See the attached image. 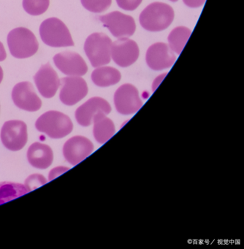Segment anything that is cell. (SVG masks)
I'll list each match as a JSON object with an SVG mask.
<instances>
[{
    "label": "cell",
    "mask_w": 244,
    "mask_h": 249,
    "mask_svg": "<svg viewBox=\"0 0 244 249\" xmlns=\"http://www.w3.org/2000/svg\"><path fill=\"white\" fill-rule=\"evenodd\" d=\"M174 11L169 5L153 2L140 14L139 21L143 29L149 32H160L168 28L174 19Z\"/></svg>",
    "instance_id": "1"
},
{
    "label": "cell",
    "mask_w": 244,
    "mask_h": 249,
    "mask_svg": "<svg viewBox=\"0 0 244 249\" xmlns=\"http://www.w3.org/2000/svg\"><path fill=\"white\" fill-rule=\"evenodd\" d=\"M39 132L52 139H61L71 133L73 124L69 116L61 112L50 110L43 113L35 122Z\"/></svg>",
    "instance_id": "2"
},
{
    "label": "cell",
    "mask_w": 244,
    "mask_h": 249,
    "mask_svg": "<svg viewBox=\"0 0 244 249\" xmlns=\"http://www.w3.org/2000/svg\"><path fill=\"white\" fill-rule=\"evenodd\" d=\"M7 41L10 53L17 59L31 57L39 49V43L35 35L24 27L11 30L7 36Z\"/></svg>",
    "instance_id": "3"
},
{
    "label": "cell",
    "mask_w": 244,
    "mask_h": 249,
    "mask_svg": "<svg viewBox=\"0 0 244 249\" xmlns=\"http://www.w3.org/2000/svg\"><path fill=\"white\" fill-rule=\"evenodd\" d=\"M39 36L42 42L50 47H69L75 45L67 26L57 18L42 21L39 27Z\"/></svg>",
    "instance_id": "4"
},
{
    "label": "cell",
    "mask_w": 244,
    "mask_h": 249,
    "mask_svg": "<svg viewBox=\"0 0 244 249\" xmlns=\"http://www.w3.org/2000/svg\"><path fill=\"white\" fill-rule=\"evenodd\" d=\"M111 38L103 33H93L89 36L84 44V52L94 68L108 65L111 58Z\"/></svg>",
    "instance_id": "5"
},
{
    "label": "cell",
    "mask_w": 244,
    "mask_h": 249,
    "mask_svg": "<svg viewBox=\"0 0 244 249\" xmlns=\"http://www.w3.org/2000/svg\"><path fill=\"white\" fill-rule=\"evenodd\" d=\"M0 138L7 149L12 151H20L27 142V126L22 121H7L3 124Z\"/></svg>",
    "instance_id": "6"
},
{
    "label": "cell",
    "mask_w": 244,
    "mask_h": 249,
    "mask_svg": "<svg viewBox=\"0 0 244 249\" xmlns=\"http://www.w3.org/2000/svg\"><path fill=\"white\" fill-rule=\"evenodd\" d=\"M99 21L117 38H125L134 35L136 30L134 18L118 11L99 17Z\"/></svg>",
    "instance_id": "7"
},
{
    "label": "cell",
    "mask_w": 244,
    "mask_h": 249,
    "mask_svg": "<svg viewBox=\"0 0 244 249\" xmlns=\"http://www.w3.org/2000/svg\"><path fill=\"white\" fill-rule=\"evenodd\" d=\"M114 104L118 113L122 115L135 113L143 106L138 91L131 84L121 86L114 94Z\"/></svg>",
    "instance_id": "8"
},
{
    "label": "cell",
    "mask_w": 244,
    "mask_h": 249,
    "mask_svg": "<svg viewBox=\"0 0 244 249\" xmlns=\"http://www.w3.org/2000/svg\"><path fill=\"white\" fill-rule=\"evenodd\" d=\"M59 99L65 106H72L83 100L88 94L86 81L79 76L61 78Z\"/></svg>",
    "instance_id": "9"
},
{
    "label": "cell",
    "mask_w": 244,
    "mask_h": 249,
    "mask_svg": "<svg viewBox=\"0 0 244 249\" xmlns=\"http://www.w3.org/2000/svg\"><path fill=\"white\" fill-rule=\"evenodd\" d=\"M12 100L19 108L26 111H38L42 106V101L35 92L33 85L28 81L19 83L13 87Z\"/></svg>",
    "instance_id": "10"
},
{
    "label": "cell",
    "mask_w": 244,
    "mask_h": 249,
    "mask_svg": "<svg viewBox=\"0 0 244 249\" xmlns=\"http://www.w3.org/2000/svg\"><path fill=\"white\" fill-rule=\"evenodd\" d=\"M111 56L115 64L121 68L131 66L139 57L138 46L134 40L120 38L111 45Z\"/></svg>",
    "instance_id": "11"
},
{
    "label": "cell",
    "mask_w": 244,
    "mask_h": 249,
    "mask_svg": "<svg viewBox=\"0 0 244 249\" xmlns=\"http://www.w3.org/2000/svg\"><path fill=\"white\" fill-rule=\"evenodd\" d=\"M94 151V145L88 138L75 136L69 139L63 146V155L72 165H77L87 158Z\"/></svg>",
    "instance_id": "12"
},
{
    "label": "cell",
    "mask_w": 244,
    "mask_h": 249,
    "mask_svg": "<svg viewBox=\"0 0 244 249\" xmlns=\"http://www.w3.org/2000/svg\"><path fill=\"white\" fill-rule=\"evenodd\" d=\"M56 67L64 75L69 76H83L88 71L84 59L75 52H64L54 56Z\"/></svg>",
    "instance_id": "13"
},
{
    "label": "cell",
    "mask_w": 244,
    "mask_h": 249,
    "mask_svg": "<svg viewBox=\"0 0 244 249\" xmlns=\"http://www.w3.org/2000/svg\"><path fill=\"white\" fill-rule=\"evenodd\" d=\"M146 60L150 69L159 71L170 68L175 62V56L166 43H156L148 49Z\"/></svg>",
    "instance_id": "14"
},
{
    "label": "cell",
    "mask_w": 244,
    "mask_h": 249,
    "mask_svg": "<svg viewBox=\"0 0 244 249\" xmlns=\"http://www.w3.org/2000/svg\"><path fill=\"white\" fill-rule=\"evenodd\" d=\"M34 81L39 94L45 98L54 97L60 86L58 75L49 62L40 67L34 76Z\"/></svg>",
    "instance_id": "15"
},
{
    "label": "cell",
    "mask_w": 244,
    "mask_h": 249,
    "mask_svg": "<svg viewBox=\"0 0 244 249\" xmlns=\"http://www.w3.org/2000/svg\"><path fill=\"white\" fill-rule=\"evenodd\" d=\"M111 111V106L106 100L101 97H92L76 110L75 116L80 126H89L96 113L102 112L108 115Z\"/></svg>",
    "instance_id": "16"
},
{
    "label": "cell",
    "mask_w": 244,
    "mask_h": 249,
    "mask_svg": "<svg viewBox=\"0 0 244 249\" xmlns=\"http://www.w3.org/2000/svg\"><path fill=\"white\" fill-rule=\"evenodd\" d=\"M29 164L35 168L45 170L52 164L54 153L51 147L40 142H34L27 151Z\"/></svg>",
    "instance_id": "17"
},
{
    "label": "cell",
    "mask_w": 244,
    "mask_h": 249,
    "mask_svg": "<svg viewBox=\"0 0 244 249\" xmlns=\"http://www.w3.org/2000/svg\"><path fill=\"white\" fill-rule=\"evenodd\" d=\"M93 134L99 143L103 144L109 141L115 132L113 122L102 112L96 113L93 118Z\"/></svg>",
    "instance_id": "18"
},
{
    "label": "cell",
    "mask_w": 244,
    "mask_h": 249,
    "mask_svg": "<svg viewBox=\"0 0 244 249\" xmlns=\"http://www.w3.org/2000/svg\"><path fill=\"white\" fill-rule=\"evenodd\" d=\"M119 71L111 67L96 68L92 72V80L99 87H108L118 84L121 80Z\"/></svg>",
    "instance_id": "19"
},
{
    "label": "cell",
    "mask_w": 244,
    "mask_h": 249,
    "mask_svg": "<svg viewBox=\"0 0 244 249\" xmlns=\"http://www.w3.org/2000/svg\"><path fill=\"white\" fill-rule=\"evenodd\" d=\"M191 34V30L187 27H178L174 29L168 36L169 49L177 54H180Z\"/></svg>",
    "instance_id": "20"
},
{
    "label": "cell",
    "mask_w": 244,
    "mask_h": 249,
    "mask_svg": "<svg viewBox=\"0 0 244 249\" xmlns=\"http://www.w3.org/2000/svg\"><path fill=\"white\" fill-rule=\"evenodd\" d=\"M24 185L12 182L0 183V205L28 193Z\"/></svg>",
    "instance_id": "21"
},
{
    "label": "cell",
    "mask_w": 244,
    "mask_h": 249,
    "mask_svg": "<svg viewBox=\"0 0 244 249\" xmlns=\"http://www.w3.org/2000/svg\"><path fill=\"white\" fill-rule=\"evenodd\" d=\"M50 0H23V8L31 16H39L48 10Z\"/></svg>",
    "instance_id": "22"
},
{
    "label": "cell",
    "mask_w": 244,
    "mask_h": 249,
    "mask_svg": "<svg viewBox=\"0 0 244 249\" xmlns=\"http://www.w3.org/2000/svg\"><path fill=\"white\" fill-rule=\"evenodd\" d=\"M80 2L87 11L99 14L110 8L112 0H80Z\"/></svg>",
    "instance_id": "23"
},
{
    "label": "cell",
    "mask_w": 244,
    "mask_h": 249,
    "mask_svg": "<svg viewBox=\"0 0 244 249\" xmlns=\"http://www.w3.org/2000/svg\"><path fill=\"white\" fill-rule=\"evenodd\" d=\"M46 183V178L43 176L39 174H34L26 178V180H25L24 186H26L28 192H29L43 186Z\"/></svg>",
    "instance_id": "24"
},
{
    "label": "cell",
    "mask_w": 244,
    "mask_h": 249,
    "mask_svg": "<svg viewBox=\"0 0 244 249\" xmlns=\"http://www.w3.org/2000/svg\"><path fill=\"white\" fill-rule=\"evenodd\" d=\"M143 0H116L118 7L124 11H134L141 4Z\"/></svg>",
    "instance_id": "25"
},
{
    "label": "cell",
    "mask_w": 244,
    "mask_h": 249,
    "mask_svg": "<svg viewBox=\"0 0 244 249\" xmlns=\"http://www.w3.org/2000/svg\"><path fill=\"white\" fill-rule=\"evenodd\" d=\"M68 170L69 168L64 167H56V168L53 169V170H51V171L50 172L48 179H49V180H52L53 179L56 178L58 177L60 175L63 174L64 172L67 171Z\"/></svg>",
    "instance_id": "26"
},
{
    "label": "cell",
    "mask_w": 244,
    "mask_h": 249,
    "mask_svg": "<svg viewBox=\"0 0 244 249\" xmlns=\"http://www.w3.org/2000/svg\"><path fill=\"white\" fill-rule=\"evenodd\" d=\"M184 4L189 8H196L202 6L206 0H183Z\"/></svg>",
    "instance_id": "27"
},
{
    "label": "cell",
    "mask_w": 244,
    "mask_h": 249,
    "mask_svg": "<svg viewBox=\"0 0 244 249\" xmlns=\"http://www.w3.org/2000/svg\"><path fill=\"white\" fill-rule=\"evenodd\" d=\"M7 57V53H6L5 49L2 43L0 42V62H2Z\"/></svg>",
    "instance_id": "28"
},
{
    "label": "cell",
    "mask_w": 244,
    "mask_h": 249,
    "mask_svg": "<svg viewBox=\"0 0 244 249\" xmlns=\"http://www.w3.org/2000/svg\"><path fill=\"white\" fill-rule=\"evenodd\" d=\"M3 79V71L2 68L0 66V84H1V81H2Z\"/></svg>",
    "instance_id": "29"
},
{
    "label": "cell",
    "mask_w": 244,
    "mask_h": 249,
    "mask_svg": "<svg viewBox=\"0 0 244 249\" xmlns=\"http://www.w3.org/2000/svg\"><path fill=\"white\" fill-rule=\"evenodd\" d=\"M169 1H171V2H177L178 0H169Z\"/></svg>",
    "instance_id": "30"
}]
</instances>
